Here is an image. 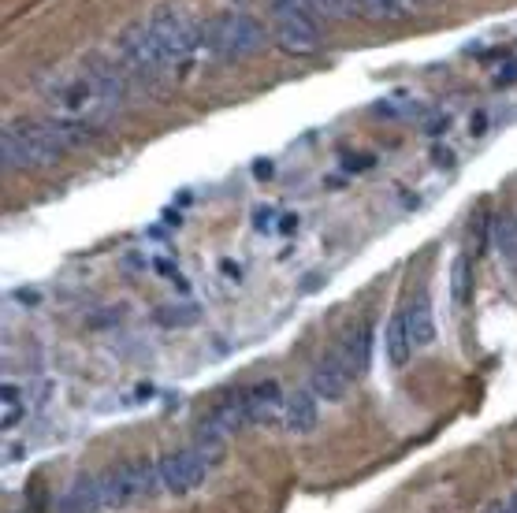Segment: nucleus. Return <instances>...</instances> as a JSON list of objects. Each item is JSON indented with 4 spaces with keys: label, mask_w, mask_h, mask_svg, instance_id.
<instances>
[{
    "label": "nucleus",
    "mask_w": 517,
    "mask_h": 513,
    "mask_svg": "<svg viewBox=\"0 0 517 513\" xmlns=\"http://www.w3.org/2000/svg\"><path fill=\"white\" fill-rule=\"evenodd\" d=\"M123 97H127V71L112 60H101V56H90L67 71H56L45 86L49 116L90 134L120 112Z\"/></svg>",
    "instance_id": "1"
},
{
    "label": "nucleus",
    "mask_w": 517,
    "mask_h": 513,
    "mask_svg": "<svg viewBox=\"0 0 517 513\" xmlns=\"http://www.w3.org/2000/svg\"><path fill=\"white\" fill-rule=\"evenodd\" d=\"M90 138V131H79L71 123L45 116V119H12L0 138V153H4V168L8 171H38L53 168L60 160Z\"/></svg>",
    "instance_id": "2"
},
{
    "label": "nucleus",
    "mask_w": 517,
    "mask_h": 513,
    "mask_svg": "<svg viewBox=\"0 0 517 513\" xmlns=\"http://www.w3.org/2000/svg\"><path fill=\"white\" fill-rule=\"evenodd\" d=\"M287 398L279 391V383H250L239 387L220 402V406L205 417V424L198 428L201 443H213L220 447L227 435L242 432V428H257V424H272L283 417Z\"/></svg>",
    "instance_id": "3"
},
{
    "label": "nucleus",
    "mask_w": 517,
    "mask_h": 513,
    "mask_svg": "<svg viewBox=\"0 0 517 513\" xmlns=\"http://www.w3.org/2000/svg\"><path fill=\"white\" fill-rule=\"evenodd\" d=\"M369 357H372V324H354V328L346 331L343 339L328 350V357L313 369L309 391H313L320 402L343 398L346 391L365 376Z\"/></svg>",
    "instance_id": "4"
},
{
    "label": "nucleus",
    "mask_w": 517,
    "mask_h": 513,
    "mask_svg": "<svg viewBox=\"0 0 517 513\" xmlns=\"http://www.w3.org/2000/svg\"><path fill=\"white\" fill-rule=\"evenodd\" d=\"M146 23L172 75L183 71L198 53H205V23H198L183 4H157L146 15Z\"/></svg>",
    "instance_id": "5"
},
{
    "label": "nucleus",
    "mask_w": 517,
    "mask_h": 513,
    "mask_svg": "<svg viewBox=\"0 0 517 513\" xmlns=\"http://www.w3.org/2000/svg\"><path fill=\"white\" fill-rule=\"evenodd\" d=\"M272 30L257 23L246 12H220L205 23V56H213L216 64H239L250 56L265 53Z\"/></svg>",
    "instance_id": "6"
},
{
    "label": "nucleus",
    "mask_w": 517,
    "mask_h": 513,
    "mask_svg": "<svg viewBox=\"0 0 517 513\" xmlns=\"http://www.w3.org/2000/svg\"><path fill=\"white\" fill-rule=\"evenodd\" d=\"M272 41L287 56H313L324 45V23L309 0H268Z\"/></svg>",
    "instance_id": "7"
},
{
    "label": "nucleus",
    "mask_w": 517,
    "mask_h": 513,
    "mask_svg": "<svg viewBox=\"0 0 517 513\" xmlns=\"http://www.w3.org/2000/svg\"><path fill=\"white\" fill-rule=\"evenodd\" d=\"M216 458H220V447L213 443H190L183 450H172V454H164L157 461V480H160V491H168L172 499H186L190 491H198L209 473H213Z\"/></svg>",
    "instance_id": "8"
},
{
    "label": "nucleus",
    "mask_w": 517,
    "mask_h": 513,
    "mask_svg": "<svg viewBox=\"0 0 517 513\" xmlns=\"http://www.w3.org/2000/svg\"><path fill=\"white\" fill-rule=\"evenodd\" d=\"M157 487V461H127V465L101 473V502H105V510L116 513L134 510V506L153 499Z\"/></svg>",
    "instance_id": "9"
},
{
    "label": "nucleus",
    "mask_w": 517,
    "mask_h": 513,
    "mask_svg": "<svg viewBox=\"0 0 517 513\" xmlns=\"http://www.w3.org/2000/svg\"><path fill=\"white\" fill-rule=\"evenodd\" d=\"M116 64L127 71V79H142V82H157L168 79L172 71L160 56L157 41H153V30H149L146 19H134L120 30L116 38Z\"/></svg>",
    "instance_id": "10"
},
{
    "label": "nucleus",
    "mask_w": 517,
    "mask_h": 513,
    "mask_svg": "<svg viewBox=\"0 0 517 513\" xmlns=\"http://www.w3.org/2000/svg\"><path fill=\"white\" fill-rule=\"evenodd\" d=\"M398 316H402V324H406V339H410L413 354H421L425 346H432V339H436V316H432L428 290H417L410 302L398 309Z\"/></svg>",
    "instance_id": "11"
},
{
    "label": "nucleus",
    "mask_w": 517,
    "mask_h": 513,
    "mask_svg": "<svg viewBox=\"0 0 517 513\" xmlns=\"http://www.w3.org/2000/svg\"><path fill=\"white\" fill-rule=\"evenodd\" d=\"M101 510H105V502H101V476H79L56 499V513H101Z\"/></svg>",
    "instance_id": "12"
},
{
    "label": "nucleus",
    "mask_w": 517,
    "mask_h": 513,
    "mask_svg": "<svg viewBox=\"0 0 517 513\" xmlns=\"http://www.w3.org/2000/svg\"><path fill=\"white\" fill-rule=\"evenodd\" d=\"M279 424H283L291 435L313 432V428L320 424V398L313 395V391H298V395H291L287 398V406H283Z\"/></svg>",
    "instance_id": "13"
},
{
    "label": "nucleus",
    "mask_w": 517,
    "mask_h": 513,
    "mask_svg": "<svg viewBox=\"0 0 517 513\" xmlns=\"http://www.w3.org/2000/svg\"><path fill=\"white\" fill-rule=\"evenodd\" d=\"M421 0H358V15L372 23H398L417 8Z\"/></svg>",
    "instance_id": "14"
},
{
    "label": "nucleus",
    "mask_w": 517,
    "mask_h": 513,
    "mask_svg": "<svg viewBox=\"0 0 517 513\" xmlns=\"http://www.w3.org/2000/svg\"><path fill=\"white\" fill-rule=\"evenodd\" d=\"M491 231H495V246H499V253H503L510 264H517V216H499Z\"/></svg>",
    "instance_id": "15"
},
{
    "label": "nucleus",
    "mask_w": 517,
    "mask_h": 513,
    "mask_svg": "<svg viewBox=\"0 0 517 513\" xmlns=\"http://www.w3.org/2000/svg\"><path fill=\"white\" fill-rule=\"evenodd\" d=\"M313 4V12H317V19L328 27V23H339L343 15L358 12V0H309Z\"/></svg>",
    "instance_id": "16"
},
{
    "label": "nucleus",
    "mask_w": 517,
    "mask_h": 513,
    "mask_svg": "<svg viewBox=\"0 0 517 513\" xmlns=\"http://www.w3.org/2000/svg\"><path fill=\"white\" fill-rule=\"evenodd\" d=\"M23 413H27V406H23V391H19L15 383H4V428H15Z\"/></svg>",
    "instance_id": "17"
},
{
    "label": "nucleus",
    "mask_w": 517,
    "mask_h": 513,
    "mask_svg": "<svg viewBox=\"0 0 517 513\" xmlns=\"http://www.w3.org/2000/svg\"><path fill=\"white\" fill-rule=\"evenodd\" d=\"M194 316L198 309H190V305H168V309H157V320L160 324H168V328H186V324H194Z\"/></svg>",
    "instance_id": "18"
},
{
    "label": "nucleus",
    "mask_w": 517,
    "mask_h": 513,
    "mask_svg": "<svg viewBox=\"0 0 517 513\" xmlns=\"http://www.w3.org/2000/svg\"><path fill=\"white\" fill-rule=\"evenodd\" d=\"M465 272H469V257H458V264H454V305L465 302Z\"/></svg>",
    "instance_id": "19"
},
{
    "label": "nucleus",
    "mask_w": 517,
    "mask_h": 513,
    "mask_svg": "<svg viewBox=\"0 0 517 513\" xmlns=\"http://www.w3.org/2000/svg\"><path fill=\"white\" fill-rule=\"evenodd\" d=\"M517 82V60H506L499 71H495V86H514Z\"/></svg>",
    "instance_id": "20"
}]
</instances>
